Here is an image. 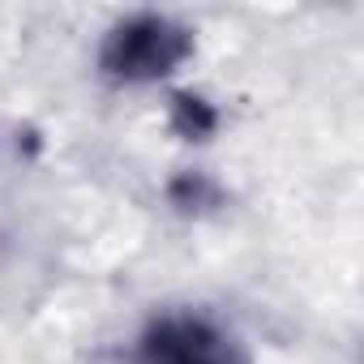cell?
Returning a JSON list of instances; mask_svg holds the SVG:
<instances>
[{
	"mask_svg": "<svg viewBox=\"0 0 364 364\" xmlns=\"http://www.w3.org/2000/svg\"><path fill=\"white\" fill-rule=\"evenodd\" d=\"M185 52H189L185 31H176L159 18H137V22H129L112 35L103 60L120 77H159L171 65H180Z\"/></svg>",
	"mask_w": 364,
	"mask_h": 364,
	"instance_id": "6da1fadb",
	"label": "cell"
},
{
	"mask_svg": "<svg viewBox=\"0 0 364 364\" xmlns=\"http://www.w3.org/2000/svg\"><path fill=\"white\" fill-rule=\"evenodd\" d=\"M141 364H245L232 338H223L210 321L167 317L146 334Z\"/></svg>",
	"mask_w": 364,
	"mask_h": 364,
	"instance_id": "7a4b0ae2",
	"label": "cell"
}]
</instances>
